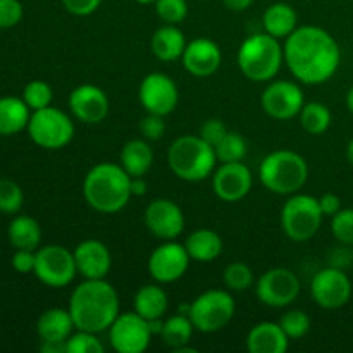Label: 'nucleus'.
<instances>
[{
	"label": "nucleus",
	"mask_w": 353,
	"mask_h": 353,
	"mask_svg": "<svg viewBox=\"0 0 353 353\" xmlns=\"http://www.w3.org/2000/svg\"><path fill=\"white\" fill-rule=\"evenodd\" d=\"M285 62L303 85H321L336 74L341 50L330 31L319 26L296 28L285 41Z\"/></svg>",
	"instance_id": "1"
},
{
	"label": "nucleus",
	"mask_w": 353,
	"mask_h": 353,
	"mask_svg": "<svg viewBox=\"0 0 353 353\" xmlns=\"http://www.w3.org/2000/svg\"><path fill=\"white\" fill-rule=\"evenodd\" d=\"M68 310L76 330L99 334L119 316V296L105 279H85L72 290Z\"/></svg>",
	"instance_id": "2"
},
{
	"label": "nucleus",
	"mask_w": 353,
	"mask_h": 353,
	"mask_svg": "<svg viewBox=\"0 0 353 353\" xmlns=\"http://www.w3.org/2000/svg\"><path fill=\"white\" fill-rule=\"evenodd\" d=\"M83 195L86 203L97 212H119L133 196L131 176L121 164L100 162L86 172L83 181Z\"/></svg>",
	"instance_id": "3"
},
{
	"label": "nucleus",
	"mask_w": 353,
	"mask_h": 353,
	"mask_svg": "<svg viewBox=\"0 0 353 353\" xmlns=\"http://www.w3.org/2000/svg\"><path fill=\"white\" fill-rule=\"evenodd\" d=\"M168 162L171 171L183 181H203L216 171V148L203 138L185 134L171 143Z\"/></svg>",
	"instance_id": "4"
},
{
	"label": "nucleus",
	"mask_w": 353,
	"mask_h": 353,
	"mask_svg": "<svg viewBox=\"0 0 353 353\" xmlns=\"http://www.w3.org/2000/svg\"><path fill=\"white\" fill-rule=\"evenodd\" d=\"M285 52L278 38L269 33H257L248 37L238 50V65L245 78L250 81H271L281 69Z\"/></svg>",
	"instance_id": "5"
},
{
	"label": "nucleus",
	"mask_w": 353,
	"mask_h": 353,
	"mask_svg": "<svg viewBox=\"0 0 353 353\" xmlns=\"http://www.w3.org/2000/svg\"><path fill=\"white\" fill-rule=\"evenodd\" d=\"M261 183L272 193L293 195L305 185L309 165L300 154L293 150H276L265 155L259 168Z\"/></svg>",
	"instance_id": "6"
},
{
	"label": "nucleus",
	"mask_w": 353,
	"mask_h": 353,
	"mask_svg": "<svg viewBox=\"0 0 353 353\" xmlns=\"http://www.w3.org/2000/svg\"><path fill=\"white\" fill-rule=\"evenodd\" d=\"M324 214L319 207V199L296 193L283 205L281 228L293 241H307L316 236L323 224Z\"/></svg>",
	"instance_id": "7"
},
{
	"label": "nucleus",
	"mask_w": 353,
	"mask_h": 353,
	"mask_svg": "<svg viewBox=\"0 0 353 353\" xmlns=\"http://www.w3.org/2000/svg\"><path fill=\"white\" fill-rule=\"evenodd\" d=\"M234 300L224 290L200 293L188 309V317L200 333H216L226 327L234 316Z\"/></svg>",
	"instance_id": "8"
},
{
	"label": "nucleus",
	"mask_w": 353,
	"mask_h": 353,
	"mask_svg": "<svg viewBox=\"0 0 353 353\" xmlns=\"http://www.w3.org/2000/svg\"><path fill=\"white\" fill-rule=\"evenodd\" d=\"M26 130L31 140L47 150L64 148L74 137V124L71 117L52 105L33 110Z\"/></svg>",
	"instance_id": "9"
},
{
	"label": "nucleus",
	"mask_w": 353,
	"mask_h": 353,
	"mask_svg": "<svg viewBox=\"0 0 353 353\" xmlns=\"http://www.w3.org/2000/svg\"><path fill=\"white\" fill-rule=\"evenodd\" d=\"M33 274L50 288H64L78 274L74 254L62 245H47L37 252Z\"/></svg>",
	"instance_id": "10"
},
{
	"label": "nucleus",
	"mask_w": 353,
	"mask_h": 353,
	"mask_svg": "<svg viewBox=\"0 0 353 353\" xmlns=\"http://www.w3.org/2000/svg\"><path fill=\"white\" fill-rule=\"evenodd\" d=\"M310 295L319 307L336 310L347 305L352 299V281L340 268H324L310 281Z\"/></svg>",
	"instance_id": "11"
},
{
	"label": "nucleus",
	"mask_w": 353,
	"mask_h": 353,
	"mask_svg": "<svg viewBox=\"0 0 353 353\" xmlns=\"http://www.w3.org/2000/svg\"><path fill=\"white\" fill-rule=\"evenodd\" d=\"M110 347L119 353H143L152 340L148 321L137 312H124L109 327Z\"/></svg>",
	"instance_id": "12"
},
{
	"label": "nucleus",
	"mask_w": 353,
	"mask_h": 353,
	"mask_svg": "<svg viewBox=\"0 0 353 353\" xmlns=\"http://www.w3.org/2000/svg\"><path fill=\"white\" fill-rule=\"evenodd\" d=\"M255 293L264 305L281 309L296 300L300 293V279L290 269L272 268L259 278Z\"/></svg>",
	"instance_id": "13"
},
{
	"label": "nucleus",
	"mask_w": 353,
	"mask_h": 353,
	"mask_svg": "<svg viewBox=\"0 0 353 353\" xmlns=\"http://www.w3.org/2000/svg\"><path fill=\"white\" fill-rule=\"evenodd\" d=\"M140 102L143 109L150 114L168 116L176 109L179 100V92L172 78L164 72H150L140 83Z\"/></svg>",
	"instance_id": "14"
},
{
	"label": "nucleus",
	"mask_w": 353,
	"mask_h": 353,
	"mask_svg": "<svg viewBox=\"0 0 353 353\" xmlns=\"http://www.w3.org/2000/svg\"><path fill=\"white\" fill-rule=\"evenodd\" d=\"M261 103L268 116L278 121H286L299 116L302 107L305 105V97L296 83L279 79V81H272L264 90Z\"/></svg>",
	"instance_id": "15"
},
{
	"label": "nucleus",
	"mask_w": 353,
	"mask_h": 353,
	"mask_svg": "<svg viewBox=\"0 0 353 353\" xmlns=\"http://www.w3.org/2000/svg\"><path fill=\"white\" fill-rule=\"evenodd\" d=\"M190 255L185 245H178L172 240L162 243L152 252L148 259V272L161 285L174 283L185 276L190 265Z\"/></svg>",
	"instance_id": "16"
},
{
	"label": "nucleus",
	"mask_w": 353,
	"mask_h": 353,
	"mask_svg": "<svg viewBox=\"0 0 353 353\" xmlns=\"http://www.w3.org/2000/svg\"><path fill=\"white\" fill-rule=\"evenodd\" d=\"M254 178L243 162H224L212 172V190L223 202H240L250 193Z\"/></svg>",
	"instance_id": "17"
},
{
	"label": "nucleus",
	"mask_w": 353,
	"mask_h": 353,
	"mask_svg": "<svg viewBox=\"0 0 353 353\" xmlns=\"http://www.w3.org/2000/svg\"><path fill=\"white\" fill-rule=\"evenodd\" d=\"M145 226L161 240H174L185 230L181 207L169 199H155L145 209Z\"/></svg>",
	"instance_id": "18"
},
{
	"label": "nucleus",
	"mask_w": 353,
	"mask_h": 353,
	"mask_svg": "<svg viewBox=\"0 0 353 353\" xmlns=\"http://www.w3.org/2000/svg\"><path fill=\"white\" fill-rule=\"evenodd\" d=\"M69 109L81 123L99 124L109 114V99L99 86L79 85L69 95Z\"/></svg>",
	"instance_id": "19"
},
{
	"label": "nucleus",
	"mask_w": 353,
	"mask_h": 353,
	"mask_svg": "<svg viewBox=\"0 0 353 353\" xmlns=\"http://www.w3.org/2000/svg\"><path fill=\"white\" fill-rule=\"evenodd\" d=\"M181 61L190 74L196 76V78H207L219 69L223 54L216 41L209 40V38H195L186 43Z\"/></svg>",
	"instance_id": "20"
},
{
	"label": "nucleus",
	"mask_w": 353,
	"mask_h": 353,
	"mask_svg": "<svg viewBox=\"0 0 353 353\" xmlns=\"http://www.w3.org/2000/svg\"><path fill=\"white\" fill-rule=\"evenodd\" d=\"M72 254H74L78 274L85 279H105L112 268L109 248L100 240L81 241Z\"/></svg>",
	"instance_id": "21"
},
{
	"label": "nucleus",
	"mask_w": 353,
	"mask_h": 353,
	"mask_svg": "<svg viewBox=\"0 0 353 353\" xmlns=\"http://www.w3.org/2000/svg\"><path fill=\"white\" fill-rule=\"evenodd\" d=\"M288 340L281 324L264 321L250 330L247 348L250 353H285L288 350Z\"/></svg>",
	"instance_id": "22"
},
{
	"label": "nucleus",
	"mask_w": 353,
	"mask_h": 353,
	"mask_svg": "<svg viewBox=\"0 0 353 353\" xmlns=\"http://www.w3.org/2000/svg\"><path fill=\"white\" fill-rule=\"evenodd\" d=\"M150 48L159 61H178L186 48L185 34L179 30L178 24H164L152 34Z\"/></svg>",
	"instance_id": "23"
},
{
	"label": "nucleus",
	"mask_w": 353,
	"mask_h": 353,
	"mask_svg": "<svg viewBox=\"0 0 353 353\" xmlns=\"http://www.w3.org/2000/svg\"><path fill=\"white\" fill-rule=\"evenodd\" d=\"M72 330H74V323L69 310L59 309V307L45 310L37 323L38 336L41 338V341L65 343V340L72 334Z\"/></svg>",
	"instance_id": "24"
},
{
	"label": "nucleus",
	"mask_w": 353,
	"mask_h": 353,
	"mask_svg": "<svg viewBox=\"0 0 353 353\" xmlns=\"http://www.w3.org/2000/svg\"><path fill=\"white\" fill-rule=\"evenodd\" d=\"M30 107L17 97L0 99V137H12L28 128L30 123Z\"/></svg>",
	"instance_id": "25"
},
{
	"label": "nucleus",
	"mask_w": 353,
	"mask_h": 353,
	"mask_svg": "<svg viewBox=\"0 0 353 353\" xmlns=\"http://www.w3.org/2000/svg\"><path fill=\"white\" fill-rule=\"evenodd\" d=\"M185 248L196 262H212L223 254V238L212 230H196L186 238Z\"/></svg>",
	"instance_id": "26"
},
{
	"label": "nucleus",
	"mask_w": 353,
	"mask_h": 353,
	"mask_svg": "<svg viewBox=\"0 0 353 353\" xmlns=\"http://www.w3.org/2000/svg\"><path fill=\"white\" fill-rule=\"evenodd\" d=\"M168 293L159 285H145L137 292L133 299L134 312L140 314L143 319L154 321L162 319L168 310Z\"/></svg>",
	"instance_id": "27"
},
{
	"label": "nucleus",
	"mask_w": 353,
	"mask_h": 353,
	"mask_svg": "<svg viewBox=\"0 0 353 353\" xmlns=\"http://www.w3.org/2000/svg\"><path fill=\"white\" fill-rule=\"evenodd\" d=\"M296 23H299V16H296L295 9L283 2L269 6L265 9L264 17H262L265 33L278 38V40L279 38H288L296 30Z\"/></svg>",
	"instance_id": "28"
},
{
	"label": "nucleus",
	"mask_w": 353,
	"mask_h": 353,
	"mask_svg": "<svg viewBox=\"0 0 353 353\" xmlns=\"http://www.w3.org/2000/svg\"><path fill=\"white\" fill-rule=\"evenodd\" d=\"M154 162V150L145 140H130L121 150V165L131 178L147 174Z\"/></svg>",
	"instance_id": "29"
},
{
	"label": "nucleus",
	"mask_w": 353,
	"mask_h": 353,
	"mask_svg": "<svg viewBox=\"0 0 353 353\" xmlns=\"http://www.w3.org/2000/svg\"><path fill=\"white\" fill-rule=\"evenodd\" d=\"M9 241L16 250H37L41 241V228L33 217L17 216L10 221Z\"/></svg>",
	"instance_id": "30"
},
{
	"label": "nucleus",
	"mask_w": 353,
	"mask_h": 353,
	"mask_svg": "<svg viewBox=\"0 0 353 353\" xmlns=\"http://www.w3.org/2000/svg\"><path fill=\"white\" fill-rule=\"evenodd\" d=\"M193 330H195V326H193L192 319L188 316H183V314L172 316L162 324V341L168 347H171L172 350H176V348L185 347V345L190 343Z\"/></svg>",
	"instance_id": "31"
},
{
	"label": "nucleus",
	"mask_w": 353,
	"mask_h": 353,
	"mask_svg": "<svg viewBox=\"0 0 353 353\" xmlns=\"http://www.w3.org/2000/svg\"><path fill=\"white\" fill-rule=\"evenodd\" d=\"M300 124L309 134H324L331 126V110L323 102L305 103L300 110Z\"/></svg>",
	"instance_id": "32"
},
{
	"label": "nucleus",
	"mask_w": 353,
	"mask_h": 353,
	"mask_svg": "<svg viewBox=\"0 0 353 353\" xmlns=\"http://www.w3.org/2000/svg\"><path fill=\"white\" fill-rule=\"evenodd\" d=\"M214 148H216L217 162H221V164H224V162H241L247 155V141L240 133H230L228 131L226 137Z\"/></svg>",
	"instance_id": "33"
},
{
	"label": "nucleus",
	"mask_w": 353,
	"mask_h": 353,
	"mask_svg": "<svg viewBox=\"0 0 353 353\" xmlns=\"http://www.w3.org/2000/svg\"><path fill=\"white\" fill-rule=\"evenodd\" d=\"M54 99V92H52L50 85L40 79L30 81L23 90V100L31 110H40L45 109L52 103Z\"/></svg>",
	"instance_id": "34"
},
{
	"label": "nucleus",
	"mask_w": 353,
	"mask_h": 353,
	"mask_svg": "<svg viewBox=\"0 0 353 353\" xmlns=\"http://www.w3.org/2000/svg\"><path fill=\"white\" fill-rule=\"evenodd\" d=\"M224 283L233 292H243L254 285V272L243 262H233L224 269Z\"/></svg>",
	"instance_id": "35"
},
{
	"label": "nucleus",
	"mask_w": 353,
	"mask_h": 353,
	"mask_svg": "<svg viewBox=\"0 0 353 353\" xmlns=\"http://www.w3.org/2000/svg\"><path fill=\"white\" fill-rule=\"evenodd\" d=\"M24 195L21 186L12 179H0V212L16 214L23 207Z\"/></svg>",
	"instance_id": "36"
},
{
	"label": "nucleus",
	"mask_w": 353,
	"mask_h": 353,
	"mask_svg": "<svg viewBox=\"0 0 353 353\" xmlns=\"http://www.w3.org/2000/svg\"><path fill=\"white\" fill-rule=\"evenodd\" d=\"M103 345L97 333L79 331L65 340V353H103Z\"/></svg>",
	"instance_id": "37"
},
{
	"label": "nucleus",
	"mask_w": 353,
	"mask_h": 353,
	"mask_svg": "<svg viewBox=\"0 0 353 353\" xmlns=\"http://www.w3.org/2000/svg\"><path fill=\"white\" fill-rule=\"evenodd\" d=\"M279 324L290 340H300L309 333L310 317L303 310H290V312L283 314Z\"/></svg>",
	"instance_id": "38"
},
{
	"label": "nucleus",
	"mask_w": 353,
	"mask_h": 353,
	"mask_svg": "<svg viewBox=\"0 0 353 353\" xmlns=\"http://www.w3.org/2000/svg\"><path fill=\"white\" fill-rule=\"evenodd\" d=\"M155 12L165 24H179L188 16L186 0H157Z\"/></svg>",
	"instance_id": "39"
},
{
	"label": "nucleus",
	"mask_w": 353,
	"mask_h": 353,
	"mask_svg": "<svg viewBox=\"0 0 353 353\" xmlns=\"http://www.w3.org/2000/svg\"><path fill=\"white\" fill-rule=\"evenodd\" d=\"M334 238L345 247H353V209H341L331 219Z\"/></svg>",
	"instance_id": "40"
},
{
	"label": "nucleus",
	"mask_w": 353,
	"mask_h": 353,
	"mask_svg": "<svg viewBox=\"0 0 353 353\" xmlns=\"http://www.w3.org/2000/svg\"><path fill=\"white\" fill-rule=\"evenodd\" d=\"M23 12V3L19 0H0V30L19 24Z\"/></svg>",
	"instance_id": "41"
},
{
	"label": "nucleus",
	"mask_w": 353,
	"mask_h": 353,
	"mask_svg": "<svg viewBox=\"0 0 353 353\" xmlns=\"http://www.w3.org/2000/svg\"><path fill=\"white\" fill-rule=\"evenodd\" d=\"M140 130H141V133H143L145 140H150V141L159 140V138H162V134H164V131H165L164 116L147 112V116L141 119Z\"/></svg>",
	"instance_id": "42"
},
{
	"label": "nucleus",
	"mask_w": 353,
	"mask_h": 353,
	"mask_svg": "<svg viewBox=\"0 0 353 353\" xmlns=\"http://www.w3.org/2000/svg\"><path fill=\"white\" fill-rule=\"evenodd\" d=\"M228 130H226V124L223 123L221 119H209L200 126V133L199 137L203 138L209 145L216 147L224 137H226Z\"/></svg>",
	"instance_id": "43"
},
{
	"label": "nucleus",
	"mask_w": 353,
	"mask_h": 353,
	"mask_svg": "<svg viewBox=\"0 0 353 353\" xmlns=\"http://www.w3.org/2000/svg\"><path fill=\"white\" fill-rule=\"evenodd\" d=\"M102 0H62V6L74 16H90L100 7Z\"/></svg>",
	"instance_id": "44"
},
{
	"label": "nucleus",
	"mask_w": 353,
	"mask_h": 353,
	"mask_svg": "<svg viewBox=\"0 0 353 353\" xmlns=\"http://www.w3.org/2000/svg\"><path fill=\"white\" fill-rule=\"evenodd\" d=\"M34 262H37V252L34 250H16L12 257V268L19 274H30L34 271Z\"/></svg>",
	"instance_id": "45"
},
{
	"label": "nucleus",
	"mask_w": 353,
	"mask_h": 353,
	"mask_svg": "<svg viewBox=\"0 0 353 353\" xmlns=\"http://www.w3.org/2000/svg\"><path fill=\"white\" fill-rule=\"evenodd\" d=\"M319 207L323 210L324 216H331L338 214L341 210V200L340 196L334 195V193H324L319 199Z\"/></svg>",
	"instance_id": "46"
},
{
	"label": "nucleus",
	"mask_w": 353,
	"mask_h": 353,
	"mask_svg": "<svg viewBox=\"0 0 353 353\" xmlns=\"http://www.w3.org/2000/svg\"><path fill=\"white\" fill-rule=\"evenodd\" d=\"M224 6L230 10H234V12H241V10L248 9V7L254 3V0H223Z\"/></svg>",
	"instance_id": "47"
},
{
	"label": "nucleus",
	"mask_w": 353,
	"mask_h": 353,
	"mask_svg": "<svg viewBox=\"0 0 353 353\" xmlns=\"http://www.w3.org/2000/svg\"><path fill=\"white\" fill-rule=\"evenodd\" d=\"M131 193L137 196H141L147 193V183L143 181V176H138V178H131Z\"/></svg>",
	"instance_id": "48"
},
{
	"label": "nucleus",
	"mask_w": 353,
	"mask_h": 353,
	"mask_svg": "<svg viewBox=\"0 0 353 353\" xmlns=\"http://www.w3.org/2000/svg\"><path fill=\"white\" fill-rule=\"evenodd\" d=\"M41 352L43 353H64L65 343H57V341H43V343H41Z\"/></svg>",
	"instance_id": "49"
},
{
	"label": "nucleus",
	"mask_w": 353,
	"mask_h": 353,
	"mask_svg": "<svg viewBox=\"0 0 353 353\" xmlns=\"http://www.w3.org/2000/svg\"><path fill=\"white\" fill-rule=\"evenodd\" d=\"M347 159H348V162L353 165V138L348 141V145H347Z\"/></svg>",
	"instance_id": "50"
},
{
	"label": "nucleus",
	"mask_w": 353,
	"mask_h": 353,
	"mask_svg": "<svg viewBox=\"0 0 353 353\" xmlns=\"http://www.w3.org/2000/svg\"><path fill=\"white\" fill-rule=\"evenodd\" d=\"M347 107H348V110L353 114V86L348 90V93H347Z\"/></svg>",
	"instance_id": "51"
},
{
	"label": "nucleus",
	"mask_w": 353,
	"mask_h": 353,
	"mask_svg": "<svg viewBox=\"0 0 353 353\" xmlns=\"http://www.w3.org/2000/svg\"><path fill=\"white\" fill-rule=\"evenodd\" d=\"M134 2H138V3H155L157 0H134Z\"/></svg>",
	"instance_id": "52"
}]
</instances>
